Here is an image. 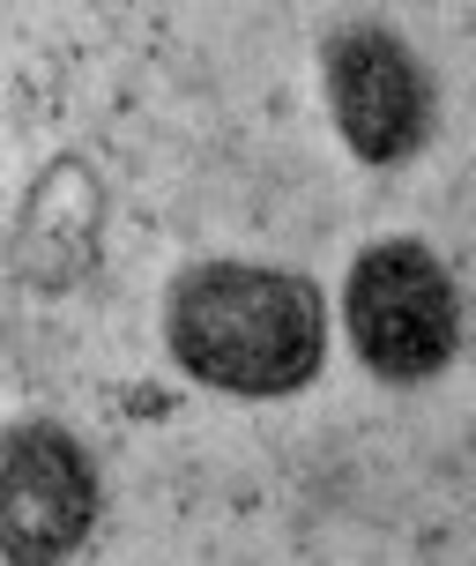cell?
I'll return each instance as SVG.
<instances>
[{
	"instance_id": "obj_1",
	"label": "cell",
	"mask_w": 476,
	"mask_h": 566,
	"mask_svg": "<svg viewBox=\"0 0 476 566\" xmlns=\"http://www.w3.org/2000/svg\"><path fill=\"white\" fill-rule=\"evenodd\" d=\"M171 358L224 396H298L320 373L328 313L306 276L261 261H201L165 298Z\"/></svg>"
},
{
	"instance_id": "obj_2",
	"label": "cell",
	"mask_w": 476,
	"mask_h": 566,
	"mask_svg": "<svg viewBox=\"0 0 476 566\" xmlns=\"http://www.w3.org/2000/svg\"><path fill=\"white\" fill-rule=\"evenodd\" d=\"M350 343L358 358L380 380L410 388V380H432V373L454 358L462 343V313H454V283L440 269L432 247L417 239H380L350 261Z\"/></svg>"
},
{
	"instance_id": "obj_3",
	"label": "cell",
	"mask_w": 476,
	"mask_h": 566,
	"mask_svg": "<svg viewBox=\"0 0 476 566\" xmlns=\"http://www.w3.org/2000/svg\"><path fill=\"white\" fill-rule=\"evenodd\" d=\"M97 522V462L60 418L0 424V552L67 559Z\"/></svg>"
},
{
	"instance_id": "obj_4",
	"label": "cell",
	"mask_w": 476,
	"mask_h": 566,
	"mask_svg": "<svg viewBox=\"0 0 476 566\" xmlns=\"http://www.w3.org/2000/svg\"><path fill=\"white\" fill-rule=\"evenodd\" d=\"M320 83L336 105V135L358 165H402L432 135V75L388 23H342L320 53Z\"/></svg>"
}]
</instances>
